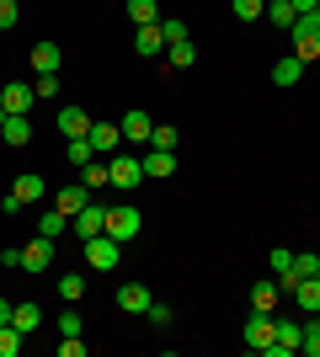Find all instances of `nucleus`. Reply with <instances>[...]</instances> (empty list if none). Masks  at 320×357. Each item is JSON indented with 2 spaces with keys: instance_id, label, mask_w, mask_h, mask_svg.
<instances>
[{
  "instance_id": "6",
  "label": "nucleus",
  "mask_w": 320,
  "mask_h": 357,
  "mask_svg": "<svg viewBox=\"0 0 320 357\" xmlns=\"http://www.w3.org/2000/svg\"><path fill=\"white\" fill-rule=\"evenodd\" d=\"M54 267V240L38 235L32 245H22V272H32V278H43V272Z\"/></svg>"
},
{
  "instance_id": "31",
  "label": "nucleus",
  "mask_w": 320,
  "mask_h": 357,
  "mask_svg": "<svg viewBox=\"0 0 320 357\" xmlns=\"http://www.w3.org/2000/svg\"><path fill=\"white\" fill-rule=\"evenodd\" d=\"M299 278H320V256L294 251V283H299Z\"/></svg>"
},
{
  "instance_id": "28",
  "label": "nucleus",
  "mask_w": 320,
  "mask_h": 357,
  "mask_svg": "<svg viewBox=\"0 0 320 357\" xmlns=\"http://www.w3.org/2000/svg\"><path fill=\"white\" fill-rule=\"evenodd\" d=\"M229 11H235V22H261V16H267V0H229Z\"/></svg>"
},
{
  "instance_id": "12",
  "label": "nucleus",
  "mask_w": 320,
  "mask_h": 357,
  "mask_svg": "<svg viewBox=\"0 0 320 357\" xmlns=\"http://www.w3.org/2000/svg\"><path fill=\"white\" fill-rule=\"evenodd\" d=\"M86 203H91V187H86V181H70V187H59V192H54V208H64L70 219H75Z\"/></svg>"
},
{
  "instance_id": "19",
  "label": "nucleus",
  "mask_w": 320,
  "mask_h": 357,
  "mask_svg": "<svg viewBox=\"0 0 320 357\" xmlns=\"http://www.w3.org/2000/svg\"><path fill=\"white\" fill-rule=\"evenodd\" d=\"M171 171H176V149H150V155H144V176L166 181Z\"/></svg>"
},
{
  "instance_id": "37",
  "label": "nucleus",
  "mask_w": 320,
  "mask_h": 357,
  "mask_svg": "<svg viewBox=\"0 0 320 357\" xmlns=\"http://www.w3.org/2000/svg\"><path fill=\"white\" fill-rule=\"evenodd\" d=\"M16 22H22V11H16V0H0V32H11Z\"/></svg>"
},
{
  "instance_id": "13",
  "label": "nucleus",
  "mask_w": 320,
  "mask_h": 357,
  "mask_svg": "<svg viewBox=\"0 0 320 357\" xmlns=\"http://www.w3.org/2000/svg\"><path fill=\"white\" fill-rule=\"evenodd\" d=\"M0 139H6L11 149L32 144V118H27V112H11V118H6V128H0Z\"/></svg>"
},
{
  "instance_id": "1",
  "label": "nucleus",
  "mask_w": 320,
  "mask_h": 357,
  "mask_svg": "<svg viewBox=\"0 0 320 357\" xmlns=\"http://www.w3.org/2000/svg\"><path fill=\"white\" fill-rule=\"evenodd\" d=\"M289 38H294V54L299 59H320V11H305V16H294V27H289Z\"/></svg>"
},
{
  "instance_id": "7",
  "label": "nucleus",
  "mask_w": 320,
  "mask_h": 357,
  "mask_svg": "<svg viewBox=\"0 0 320 357\" xmlns=\"http://www.w3.org/2000/svg\"><path fill=\"white\" fill-rule=\"evenodd\" d=\"M245 347H251V352H267V347H273V314L267 310L245 314Z\"/></svg>"
},
{
  "instance_id": "3",
  "label": "nucleus",
  "mask_w": 320,
  "mask_h": 357,
  "mask_svg": "<svg viewBox=\"0 0 320 357\" xmlns=\"http://www.w3.org/2000/svg\"><path fill=\"white\" fill-rule=\"evenodd\" d=\"M139 181H144V160H134V155H112V160H107V187L134 192Z\"/></svg>"
},
{
  "instance_id": "41",
  "label": "nucleus",
  "mask_w": 320,
  "mask_h": 357,
  "mask_svg": "<svg viewBox=\"0 0 320 357\" xmlns=\"http://www.w3.org/2000/svg\"><path fill=\"white\" fill-rule=\"evenodd\" d=\"M32 91H38V96H59V75H38V86H32Z\"/></svg>"
},
{
  "instance_id": "39",
  "label": "nucleus",
  "mask_w": 320,
  "mask_h": 357,
  "mask_svg": "<svg viewBox=\"0 0 320 357\" xmlns=\"http://www.w3.org/2000/svg\"><path fill=\"white\" fill-rule=\"evenodd\" d=\"M59 336H80V314H75V310L59 314Z\"/></svg>"
},
{
  "instance_id": "40",
  "label": "nucleus",
  "mask_w": 320,
  "mask_h": 357,
  "mask_svg": "<svg viewBox=\"0 0 320 357\" xmlns=\"http://www.w3.org/2000/svg\"><path fill=\"white\" fill-rule=\"evenodd\" d=\"M59 357H86V342H80V336H64V342H59Z\"/></svg>"
},
{
  "instance_id": "15",
  "label": "nucleus",
  "mask_w": 320,
  "mask_h": 357,
  "mask_svg": "<svg viewBox=\"0 0 320 357\" xmlns=\"http://www.w3.org/2000/svg\"><path fill=\"white\" fill-rule=\"evenodd\" d=\"M11 192H16V203H22V208H32V203H38V197H43L48 187H43V176H38V171H22Z\"/></svg>"
},
{
  "instance_id": "5",
  "label": "nucleus",
  "mask_w": 320,
  "mask_h": 357,
  "mask_svg": "<svg viewBox=\"0 0 320 357\" xmlns=\"http://www.w3.org/2000/svg\"><path fill=\"white\" fill-rule=\"evenodd\" d=\"M118 251H123V240H112V235H91V240H86V261H91V272H112V267H118Z\"/></svg>"
},
{
  "instance_id": "35",
  "label": "nucleus",
  "mask_w": 320,
  "mask_h": 357,
  "mask_svg": "<svg viewBox=\"0 0 320 357\" xmlns=\"http://www.w3.org/2000/svg\"><path fill=\"white\" fill-rule=\"evenodd\" d=\"M160 38H166V48H171V43H187V22L166 16V22H160Z\"/></svg>"
},
{
  "instance_id": "23",
  "label": "nucleus",
  "mask_w": 320,
  "mask_h": 357,
  "mask_svg": "<svg viewBox=\"0 0 320 357\" xmlns=\"http://www.w3.org/2000/svg\"><path fill=\"white\" fill-rule=\"evenodd\" d=\"M32 96H38L32 86H0V107H6V112H27Z\"/></svg>"
},
{
  "instance_id": "30",
  "label": "nucleus",
  "mask_w": 320,
  "mask_h": 357,
  "mask_svg": "<svg viewBox=\"0 0 320 357\" xmlns=\"http://www.w3.org/2000/svg\"><path fill=\"white\" fill-rule=\"evenodd\" d=\"M22 342H27V336L6 320V326H0V357H16V352H22Z\"/></svg>"
},
{
  "instance_id": "38",
  "label": "nucleus",
  "mask_w": 320,
  "mask_h": 357,
  "mask_svg": "<svg viewBox=\"0 0 320 357\" xmlns=\"http://www.w3.org/2000/svg\"><path fill=\"white\" fill-rule=\"evenodd\" d=\"M299 352L320 357V326H305V342H299Z\"/></svg>"
},
{
  "instance_id": "26",
  "label": "nucleus",
  "mask_w": 320,
  "mask_h": 357,
  "mask_svg": "<svg viewBox=\"0 0 320 357\" xmlns=\"http://www.w3.org/2000/svg\"><path fill=\"white\" fill-rule=\"evenodd\" d=\"M128 22H134V27H150V22H160V6H155V0H128Z\"/></svg>"
},
{
  "instance_id": "14",
  "label": "nucleus",
  "mask_w": 320,
  "mask_h": 357,
  "mask_svg": "<svg viewBox=\"0 0 320 357\" xmlns=\"http://www.w3.org/2000/svg\"><path fill=\"white\" fill-rule=\"evenodd\" d=\"M86 139H91V149H96V155H118L123 128H118V123H91V134H86Z\"/></svg>"
},
{
  "instance_id": "4",
  "label": "nucleus",
  "mask_w": 320,
  "mask_h": 357,
  "mask_svg": "<svg viewBox=\"0 0 320 357\" xmlns=\"http://www.w3.org/2000/svg\"><path fill=\"white\" fill-rule=\"evenodd\" d=\"M299 342H305V326H299V320H277V314H273V347H267V357H294Z\"/></svg>"
},
{
  "instance_id": "20",
  "label": "nucleus",
  "mask_w": 320,
  "mask_h": 357,
  "mask_svg": "<svg viewBox=\"0 0 320 357\" xmlns=\"http://www.w3.org/2000/svg\"><path fill=\"white\" fill-rule=\"evenodd\" d=\"M59 64H64V54L54 43H32V70L38 75H59Z\"/></svg>"
},
{
  "instance_id": "21",
  "label": "nucleus",
  "mask_w": 320,
  "mask_h": 357,
  "mask_svg": "<svg viewBox=\"0 0 320 357\" xmlns=\"http://www.w3.org/2000/svg\"><path fill=\"white\" fill-rule=\"evenodd\" d=\"M273 80H277V86H299V80H305V59H299V54L277 59V64H273Z\"/></svg>"
},
{
  "instance_id": "34",
  "label": "nucleus",
  "mask_w": 320,
  "mask_h": 357,
  "mask_svg": "<svg viewBox=\"0 0 320 357\" xmlns=\"http://www.w3.org/2000/svg\"><path fill=\"white\" fill-rule=\"evenodd\" d=\"M150 149H176V128H171V123H155L150 128Z\"/></svg>"
},
{
  "instance_id": "8",
  "label": "nucleus",
  "mask_w": 320,
  "mask_h": 357,
  "mask_svg": "<svg viewBox=\"0 0 320 357\" xmlns=\"http://www.w3.org/2000/svg\"><path fill=\"white\" fill-rule=\"evenodd\" d=\"M70 224H75V235H80V240H91V235H107V208H102V203H86V208H80V213H75Z\"/></svg>"
},
{
  "instance_id": "16",
  "label": "nucleus",
  "mask_w": 320,
  "mask_h": 357,
  "mask_svg": "<svg viewBox=\"0 0 320 357\" xmlns=\"http://www.w3.org/2000/svg\"><path fill=\"white\" fill-rule=\"evenodd\" d=\"M289 298H294L305 314H315V310H320V278H299V283L289 288Z\"/></svg>"
},
{
  "instance_id": "11",
  "label": "nucleus",
  "mask_w": 320,
  "mask_h": 357,
  "mask_svg": "<svg viewBox=\"0 0 320 357\" xmlns=\"http://www.w3.org/2000/svg\"><path fill=\"white\" fill-rule=\"evenodd\" d=\"M150 304H155V294H150L144 283H123V288H118V310H123V314H144Z\"/></svg>"
},
{
  "instance_id": "17",
  "label": "nucleus",
  "mask_w": 320,
  "mask_h": 357,
  "mask_svg": "<svg viewBox=\"0 0 320 357\" xmlns=\"http://www.w3.org/2000/svg\"><path fill=\"white\" fill-rule=\"evenodd\" d=\"M160 48H166V38H160V22H150V27H134V54L155 59Z\"/></svg>"
},
{
  "instance_id": "25",
  "label": "nucleus",
  "mask_w": 320,
  "mask_h": 357,
  "mask_svg": "<svg viewBox=\"0 0 320 357\" xmlns=\"http://www.w3.org/2000/svg\"><path fill=\"white\" fill-rule=\"evenodd\" d=\"M64 229H70V213H64V208H54V213H38V235H48V240H59Z\"/></svg>"
},
{
  "instance_id": "32",
  "label": "nucleus",
  "mask_w": 320,
  "mask_h": 357,
  "mask_svg": "<svg viewBox=\"0 0 320 357\" xmlns=\"http://www.w3.org/2000/svg\"><path fill=\"white\" fill-rule=\"evenodd\" d=\"M80 294H86V272H64V278H59V298H70V304H75Z\"/></svg>"
},
{
  "instance_id": "9",
  "label": "nucleus",
  "mask_w": 320,
  "mask_h": 357,
  "mask_svg": "<svg viewBox=\"0 0 320 357\" xmlns=\"http://www.w3.org/2000/svg\"><path fill=\"white\" fill-rule=\"evenodd\" d=\"M123 139H128V144H150V128H155V118L150 112H144V107H134V112H123Z\"/></svg>"
},
{
  "instance_id": "2",
  "label": "nucleus",
  "mask_w": 320,
  "mask_h": 357,
  "mask_svg": "<svg viewBox=\"0 0 320 357\" xmlns=\"http://www.w3.org/2000/svg\"><path fill=\"white\" fill-rule=\"evenodd\" d=\"M139 229H144V213L134 208V203H118V208H107V235L112 240H139Z\"/></svg>"
},
{
  "instance_id": "27",
  "label": "nucleus",
  "mask_w": 320,
  "mask_h": 357,
  "mask_svg": "<svg viewBox=\"0 0 320 357\" xmlns=\"http://www.w3.org/2000/svg\"><path fill=\"white\" fill-rule=\"evenodd\" d=\"M166 59H171V70H192V64H198V48H192V38H187V43H171V48H166Z\"/></svg>"
},
{
  "instance_id": "42",
  "label": "nucleus",
  "mask_w": 320,
  "mask_h": 357,
  "mask_svg": "<svg viewBox=\"0 0 320 357\" xmlns=\"http://www.w3.org/2000/svg\"><path fill=\"white\" fill-rule=\"evenodd\" d=\"M294 11L305 16V11H320V0H294Z\"/></svg>"
},
{
  "instance_id": "29",
  "label": "nucleus",
  "mask_w": 320,
  "mask_h": 357,
  "mask_svg": "<svg viewBox=\"0 0 320 357\" xmlns=\"http://www.w3.org/2000/svg\"><path fill=\"white\" fill-rule=\"evenodd\" d=\"M64 155H70V165H75V171H80V165H91V160H96L91 139H70V144H64Z\"/></svg>"
},
{
  "instance_id": "44",
  "label": "nucleus",
  "mask_w": 320,
  "mask_h": 357,
  "mask_svg": "<svg viewBox=\"0 0 320 357\" xmlns=\"http://www.w3.org/2000/svg\"><path fill=\"white\" fill-rule=\"evenodd\" d=\"M6 118H11V112H6V107H0V128H6Z\"/></svg>"
},
{
  "instance_id": "10",
  "label": "nucleus",
  "mask_w": 320,
  "mask_h": 357,
  "mask_svg": "<svg viewBox=\"0 0 320 357\" xmlns=\"http://www.w3.org/2000/svg\"><path fill=\"white\" fill-rule=\"evenodd\" d=\"M91 112H86V107H59V134L64 139H86V134H91Z\"/></svg>"
},
{
  "instance_id": "33",
  "label": "nucleus",
  "mask_w": 320,
  "mask_h": 357,
  "mask_svg": "<svg viewBox=\"0 0 320 357\" xmlns=\"http://www.w3.org/2000/svg\"><path fill=\"white\" fill-rule=\"evenodd\" d=\"M80 181H86L91 192H96V187H107V160H102V155H96L91 165H80Z\"/></svg>"
},
{
  "instance_id": "36",
  "label": "nucleus",
  "mask_w": 320,
  "mask_h": 357,
  "mask_svg": "<svg viewBox=\"0 0 320 357\" xmlns=\"http://www.w3.org/2000/svg\"><path fill=\"white\" fill-rule=\"evenodd\" d=\"M144 320H150L155 331H166L171 320H176V314H171V304H150V310H144Z\"/></svg>"
},
{
  "instance_id": "22",
  "label": "nucleus",
  "mask_w": 320,
  "mask_h": 357,
  "mask_svg": "<svg viewBox=\"0 0 320 357\" xmlns=\"http://www.w3.org/2000/svg\"><path fill=\"white\" fill-rule=\"evenodd\" d=\"M11 326L22 331V336H32V331L43 326V310H38V304H11Z\"/></svg>"
},
{
  "instance_id": "24",
  "label": "nucleus",
  "mask_w": 320,
  "mask_h": 357,
  "mask_svg": "<svg viewBox=\"0 0 320 357\" xmlns=\"http://www.w3.org/2000/svg\"><path fill=\"white\" fill-rule=\"evenodd\" d=\"M294 16H299V11H294V0H267V22H273L277 32H289Z\"/></svg>"
},
{
  "instance_id": "18",
  "label": "nucleus",
  "mask_w": 320,
  "mask_h": 357,
  "mask_svg": "<svg viewBox=\"0 0 320 357\" xmlns=\"http://www.w3.org/2000/svg\"><path fill=\"white\" fill-rule=\"evenodd\" d=\"M277 298H283V288H277V278H261V283H251V310H277Z\"/></svg>"
},
{
  "instance_id": "43",
  "label": "nucleus",
  "mask_w": 320,
  "mask_h": 357,
  "mask_svg": "<svg viewBox=\"0 0 320 357\" xmlns=\"http://www.w3.org/2000/svg\"><path fill=\"white\" fill-rule=\"evenodd\" d=\"M6 320H11V298H0V326H6Z\"/></svg>"
}]
</instances>
